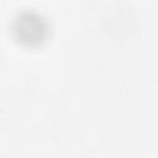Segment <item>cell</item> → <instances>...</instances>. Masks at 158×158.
Masks as SVG:
<instances>
[{"mask_svg": "<svg viewBox=\"0 0 158 158\" xmlns=\"http://www.w3.org/2000/svg\"><path fill=\"white\" fill-rule=\"evenodd\" d=\"M14 40L23 47L42 46L49 37V23L47 19L32 9L19 11L10 25Z\"/></svg>", "mask_w": 158, "mask_h": 158, "instance_id": "1", "label": "cell"}]
</instances>
